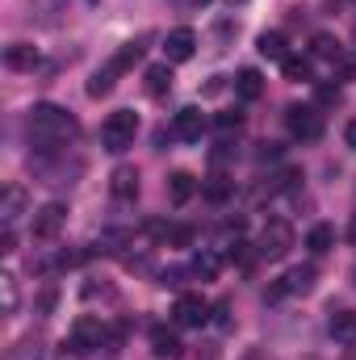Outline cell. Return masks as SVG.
<instances>
[{"instance_id":"6da1fadb","label":"cell","mask_w":356,"mask_h":360,"mask_svg":"<svg viewBox=\"0 0 356 360\" xmlns=\"http://www.w3.org/2000/svg\"><path fill=\"white\" fill-rule=\"evenodd\" d=\"M76 134H80V122L68 109H59V105H34V113H30V139L38 143V151H55V147L72 143Z\"/></svg>"},{"instance_id":"7a4b0ae2","label":"cell","mask_w":356,"mask_h":360,"mask_svg":"<svg viewBox=\"0 0 356 360\" xmlns=\"http://www.w3.org/2000/svg\"><path fill=\"white\" fill-rule=\"evenodd\" d=\"M105 340H109L105 323H101V319H92V314H80V319L72 323L68 340H63V352H68V356H89L92 348H101Z\"/></svg>"},{"instance_id":"3957f363","label":"cell","mask_w":356,"mask_h":360,"mask_svg":"<svg viewBox=\"0 0 356 360\" xmlns=\"http://www.w3.org/2000/svg\"><path fill=\"white\" fill-rule=\"evenodd\" d=\"M134 134H139V117H134L130 109H117V113H109L105 126H101V147L117 155V151L134 147Z\"/></svg>"},{"instance_id":"277c9868","label":"cell","mask_w":356,"mask_h":360,"mask_svg":"<svg viewBox=\"0 0 356 360\" xmlns=\"http://www.w3.org/2000/svg\"><path fill=\"white\" fill-rule=\"evenodd\" d=\"M285 126H289L293 139L310 143V139L323 134V113H319V105H289L285 109Z\"/></svg>"},{"instance_id":"5b68a950","label":"cell","mask_w":356,"mask_h":360,"mask_svg":"<svg viewBox=\"0 0 356 360\" xmlns=\"http://www.w3.org/2000/svg\"><path fill=\"white\" fill-rule=\"evenodd\" d=\"M289 248H293V226H289V222H281V218H272L265 231H260L256 252H260L265 260H285V256H289Z\"/></svg>"},{"instance_id":"8992f818","label":"cell","mask_w":356,"mask_h":360,"mask_svg":"<svg viewBox=\"0 0 356 360\" xmlns=\"http://www.w3.org/2000/svg\"><path fill=\"white\" fill-rule=\"evenodd\" d=\"M63 222H68V210L59 205V201H46L38 214H34V222H30V231H34V239H55L59 231H63Z\"/></svg>"},{"instance_id":"52a82bcc","label":"cell","mask_w":356,"mask_h":360,"mask_svg":"<svg viewBox=\"0 0 356 360\" xmlns=\"http://www.w3.org/2000/svg\"><path fill=\"white\" fill-rule=\"evenodd\" d=\"M172 319H177V327H201L210 319V302L201 293H180L172 306Z\"/></svg>"},{"instance_id":"ba28073f","label":"cell","mask_w":356,"mask_h":360,"mask_svg":"<svg viewBox=\"0 0 356 360\" xmlns=\"http://www.w3.org/2000/svg\"><path fill=\"white\" fill-rule=\"evenodd\" d=\"M193 51H197V34H193L189 25H180V30H172V34L164 38V55H168V63H189Z\"/></svg>"},{"instance_id":"9c48e42d","label":"cell","mask_w":356,"mask_h":360,"mask_svg":"<svg viewBox=\"0 0 356 360\" xmlns=\"http://www.w3.org/2000/svg\"><path fill=\"white\" fill-rule=\"evenodd\" d=\"M201 130H205V113H201L197 105L180 109L177 117H172V134H177L180 143H197V139H201Z\"/></svg>"},{"instance_id":"30bf717a","label":"cell","mask_w":356,"mask_h":360,"mask_svg":"<svg viewBox=\"0 0 356 360\" xmlns=\"http://www.w3.org/2000/svg\"><path fill=\"white\" fill-rule=\"evenodd\" d=\"M4 68H8V72H34V68H38V51H34L30 42H13V46L4 51Z\"/></svg>"},{"instance_id":"8fae6325","label":"cell","mask_w":356,"mask_h":360,"mask_svg":"<svg viewBox=\"0 0 356 360\" xmlns=\"http://www.w3.org/2000/svg\"><path fill=\"white\" fill-rule=\"evenodd\" d=\"M314 276H319L314 264H298V269H289L281 276V289H285V293H310V289H314Z\"/></svg>"},{"instance_id":"7c38bea8","label":"cell","mask_w":356,"mask_h":360,"mask_svg":"<svg viewBox=\"0 0 356 360\" xmlns=\"http://www.w3.org/2000/svg\"><path fill=\"white\" fill-rule=\"evenodd\" d=\"M331 340L336 344H356V310H331Z\"/></svg>"},{"instance_id":"4fadbf2b","label":"cell","mask_w":356,"mask_h":360,"mask_svg":"<svg viewBox=\"0 0 356 360\" xmlns=\"http://www.w3.org/2000/svg\"><path fill=\"white\" fill-rule=\"evenodd\" d=\"M281 72H285L289 84H314V63H310L306 55H289V59L281 63Z\"/></svg>"},{"instance_id":"5bb4252c","label":"cell","mask_w":356,"mask_h":360,"mask_svg":"<svg viewBox=\"0 0 356 360\" xmlns=\"http://www.w3.org/2000/svg\"><path fill=\"white\" fill-rule=\"evenodd\" d=\"M109 188H113V197H122V201L139 197V172H134V168H117V172L109 176Z\"/></svg>"},{"instance_id":"9a60e30c","label":"cell","mask_w":356,"mask_h":360,"mask_svg":"<svg viewBox=\"0 0 356 360\" xmlns=\"http://www.w3.org/2000/svg\"><path fill=\"white\" fill-rule=\"evenodd\" d=\"M235 92H239L243 101H256V96L265 92V76H260L256 68H243V72L235 76Z\"/></svg>"},{"instance_id":"2e32d148","label":"cell","mask_w":356,"mask_h":360,"mask_svg":"<svg viewBox=\"0 0 356 360\" xmlns=\"http://www.w3.org/2000/svg\"><path fill=\"white\" fill-rule=\"evenodd\" d=\"M151 352L155 356H177L180 352V340L172 327H151Z\"/></svg>"},{"instance_id":"e0dca14e","label":"cell","mask_w":356,"mask_h":360,"mask_svg":"<svg viewBox=\"0 0 356 360\" xmlns=\"http://www.w3.org/2000/svg\"><path fill=\"white\" fill-rule=\"evenodd\" d=\"M139 59H143V42H126V46H122V51H117V55H113V59H109L105 68L122 76V72H130V68H134Z\"/></svg>"},{"instance_id":"ac0fdd59","label":"cell","mask_w":356,"mask_h":360,"mask_svg":"<svg viewBox=\"0 0 356 360\" xmlns=\"http://www.w3.org/2000/svg\"><path fill=\"white\" fill-rule=\"evenodd\" d=\"M21 210H25V193H21L17 184H8V188H4V205H0V218H4V226H13V222L21 218Z\"/></svg>"},{"instance_id":"d6986e66","label":"cell","mask_w":356,"mask_h":360,"mask_svg":"<svg viewBox=\"0 0 356 360\" xmlns=\"http://www.w3.org/2000/svg\"><path fill=\"white\" fill-rule=\"evenodd\" d=\"M193 193H197V180L189 176V172H172V176H168V197H172V205H184Z\"/></svg>"},{"instance_id":"ffe728a7","label":"cell","mask_w":356,"mask_h":360,"mask_svg":"<svg viewBox=\"0 0 356 360\" xmlns=\"http://www.w3.org/2000/svg\"><path fill=\"white\" fill-rule=\"evenodd\" d=\"M168 89H172V68H168V63L147 68V92H151V96H164Z\"/></svg>"},{"instance_id":"44dd1931","label":"cell","mask_w":356,"mask_h":360,"mask_svg":"<svg viewBox=\"0 0 356 360\" xmlns=\"http://www.w3.org/2000/svg\"><path fill=\"white\" fill-rule=\"evenodd\" d=\"M306 248H310L314 256H323V252H331V248H336V231H331L327 222H319V226H314V231L306 235Z\"/></svg>"},{"instance_id":"7402d4cb","label":"cell","mask_w":356,"mask_h":360,"mask_svg":"<svg viewBox=\"0 0 356 360\" xmlns=\"http://www.w3.org/2000/svg\"><path fill=\"white\" fill-rule=\"evenodd\" d=\"M256 46H260V55H265V59H281V63L289 59V51H285V34H276V30H272V34H260V42H256Z\"/></svg>"},{"instance_id":"603a6c76","label":"cell","mask_w":356,"mask_h":360,"mask_svg":"<svg viewBox=\"0 0 356 360\" xmlns=\"http://www.w3.org/2000/svg\"><path fill=\"white\" fill-rule=\"evenodd\" d=\"M310 46H314V55H319V59H336V63H340V55H344V46H340L331 34H314V42H310Z\"/></svg>"},{"instance_id":"cb8c5ba5","label":"cell","mask_w":356,"mask_h":360,"mask_svg":"<svg viewBox=\"0 0 356 360\" xmlns=\"http://www.w3.org/2000/svg\"><path fill=\"white\" fill-rule=\"evenodd\" d=\"M0 302H4V314H17V302L21 297H17V276L13 272L0 276Z\"/></svg>"},{"instance_id":"d4e9b609","label":"cell","mask_w":356,"mask_h":360,"mask_svg":"<svg viewBox=\"0 0 356 360\" xmlns=\"http://www.w3.org/2000/svg\"><path fill=\"white\" fill-rule=\"evenodd\" d=\"M218 269H222V260H218V256H210V252H201V256H197V260H193V276H201V281H214V276H218Z\"/></svg>"},{"instance_id":"484cf974","label":"cell","mask_w":356,"mask_h":360,"mask_svg":"<svg viewBox=\"0 0 356 360\" xmlns=\"http://www.w3.org/2000/svg\"><path fill=\"white\" fill-rule=\"evenodd\" d=\"M113 80H117V72H109V68H101L96 76L89 80V96H105V92L113 89Z\"/></svg>"},{"instance_id":"4316f807","label":"cell","mask_w":356,"mask_h":360,"mask_svg":"<svg viewBox=\"0 0 356 360\" xmlns=\"http://www.w3.org/2000/svg\"><path fill=\"white\" fill-rule=\"evenodd\" d=\"M164 243L168 248H189L193 243V226H168L164 231Z\"/></svg>"},{"instance_id":"83f0119b","label":"cell","mask_w":356,"mask_h":360,"mask_svg":"<svg viewBox=\"0 0 356 360\" xmlns=\"http://www.w3.org/2000/svg\"><path fill=\"white\" fill-rule=\"evenodd\" d=\"M227 193H231L227 176H210V180H205V197H210V201H222Z\"/></svg>"},{"instance_id":"f1b7e54d","label":"cell","mask_w":356,"mask_h":360,"mask_svg":"<svg viewBox=\"0 0 356 360\" xmlns=\"http://www.w3.org/2000/svg\"><path fill=\"white\" fill-rule=\"evenodd\" d=\"M319 101L323 105H340V89L336 84H319Z\"/></svg>"},{"instance_id":"f546056e","label":"cell","mask_w":356,"mask_h":360,"mask_svg":"<svg viewBox=\"0 0 356 360\" xmlns=\"http://www.w3.org/2000/svg\"><path fill=\"white\" fill-rule=\"evenodd\" d=\"M0 252H4V256L17 252V235H13V226H4V235H0Z\"/></svg>"},{"instance_id":"4dcf8cb0","label":"cell","mask_w":356,"mask_h":360,"mask_svg":"<svg viewBox=\"0 0 356 360\" xmlns=\"http://www.w3.org/2000/svg\"><path fill=\"white\" fill-rule=\"evenodd\" d=\"M218 126H222V130H239V126H243V113H222Z\"/></svg>"},{"instance_id":"1f68e13d","label":"cell","mask_w":356,"mask_h":360,"mask_svg":"<svg viewBox=\"0 0 356 360\" xmlns=\"http://www.w3.org/2000/svg\"><path fill=\"white\" fill-rule=\"evenodd\" d=\"M55 302H59V293H55V289H46V293L38 297V310H42V314H51V310H55Z\"/></svg>"},{"instance_id":"d6a6232c","label":"cell","mask_w":356,"mask_h":360,"mask_svg":"<svg viewBox=\"0 0 356 360\" xmlns=\"http://www.w3.org/2000/svg\"><path fill=\"white\" fill-rule=\"evenodd\" d=\"M340 76H344V80H352V76H356V59H344V63H340Z\"/></svg>"},{"instance_id":"836d02e7","label":"cell","mask_w":356,"mask_h":360,"mask_svg":"<svg viewBox=\"0 0 356 360\" xmlns=\"http://www.w3.org/2000/svg\"><path fill=\"white\" fill-rule=\"evenodd\" d=\"M344 139H348V147H352V151H356V117H352V122H348V130H344Z\"/></svg>"},{"instance_id":"e575fe53","label":"cell","mask_w":356,"mask_h":360,"mask_svg":"<svg viewBox=\"0 0 356 360\" xmlns=\"http://www.w3.org/2000/svg\"><path fill=\"white\" fill-rule=\"evenodd\" d=\"M352 243H356V218H352Z\"/></svg>"},{"instance_id":"d590c367","label":"cell","mask_w":356,"mask_h":360,"mask_svg":"<svg viewBox=\"0 0 356 360\" xmlns=\"http://www.w3.org/2000/svg\"><path fill=\"white\" fill-rule=\"evenodd\" d=\"M193 4H205V0H193Z\"/></svg>"}]
</instances>
